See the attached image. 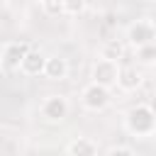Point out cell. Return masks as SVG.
Segmentation results:
<instances>
[{"mask_svg": "<svg viewBox=\"0 0 156 156\" xmlns=\"http://www.w3.org/2000/svg\"><path fill=\"white\" fill-rule=\"evenodd\" d=\"M127 129L134 136H149L156 129V112L149 105H136L127 115Z\"/></svg>", "mask_w": 156, "mask_h": 156, "instance_id": "6da1fadb", "label": "cell"}, {"mask_svg": "<svg viewBox=\"0 0 156 156\" xmlns=\"http://www.w3.org/2000/svg\"><path fill=\"white\" fill-rule=\"evenodd\" d=\"M80 102H83L85 110H90V112H100V110H105V107L110 105V88H105V85H100V83L93 80L90 85L83 88Z\"/></svg>", "mask_w": 156, "mask_h": 156, "instance_id": "7a4b0ae2", "label": "cell"}, {"mask_svg": "<svg viewBox=\"0 0 156 156\" xmlns=\"http://www.w3.org/2000/svg\"><path fill=\"white\" fill-rule=\"evenodd\" d=\"M117 76H119L117 61H110V58H102V56H100V58L93 63V68H90V78H93L95 83L105 85V88L117 85Z\"/></svg>", "mask_w": 156, "mask_h": 156, "instance_id": "3957f363", "label": "cell"}, {"mask_svg": "<svg viewBox=\"0 0 156 156\" xmlns=\"http://www.w3.org/2000/svg\"><path fill=\"white\" fill-rule=\"evenodd\" d=\"M68 100L63 95H49L44 102H41V117L51 124H58L68 117Z\"/></svg>", "mask_w": 156, "mask_h": 156, "instance_id": "277c9868", "label": "cell"}, {"mask_svg": "<svg viewBox=\"0 0 156 156\" xmlns=\"http://www.w3.org/2000/svg\"><path fill=\"white\" fill-rule=\"evenodd\" d=\"M156 39V27H154V22H149V20H136L134 24H129V29H127V41L134 46V49H139V46H144V44H151Z\"/></svg>", "mask_w": 156, "mask_h": 156, "instance_id": "5b68a950", "label": "cell"}, {"mask_svg": "<svg viewBox=\"0 0 156 156\" xmlns=\"http://www.w3.org/2000/svg\"><path fill=\"white\" fill-rule=\"evenodd\" d=\"M27 51H29V44H24V41H10L2 49V66L7 71H20L22 58L27 56Z\"/></svg>", "mask_w": 156, "mask_h": 156, "instance_id": "8992f818", "label": "cell"}, {"mask_svg": "<svg viewBox=\"0 0 156 156\" xmlns=\"http://www.w3.org/2000/svg\"><path fill=\"white\" fill-rule=\"evenodd\" d=\"M117 85L124 93H132L141 85V73L136 66H119V76H117Z\"/></svg>", "mask_w": 156, "mask_h": 156, "instance_id": "52a82bcc", "label": "cell"}, {"mask_svg": "<svg viewBox=\"0 0 156 156\" xmlns=\"http://www.w3.org/2000/svg\"><path fill=\"white\" fill-rule=\"evenodd\" d=\"M44 66H46V56L41 54V51H27V56L22 58V66H20V71L24 73V76H39V73H44Z\"/></svg>", "mask_w": 156, "mask_h": 156, "instance_id": "ba28073f", "label": "cell"}, {"mask_svg": "<svg viewBox=\"0 0 156 156\" xmlns=\"http://www.w3.org/2000/svg\"><path fill=\"white\" fill-rule=\"evenodd\" d=\"M44 76L49 80H63L68 76V61L63 56H46V66H44Z\"/></svg>", "mask_w": 156, "mask_h": 156, "instance_id": "9c48e42d", "label": "cell"}, {"mask_svg": "<svg viewBox=\"0 0 156 156\" xmlns=\"http://www.w3.org/2000/svg\"><path fill=\"white\" fill-rule=\"evenodd\" d=\"M66 151L73 154V156H95L98 154V144L90 141V139H85V136H78V139H73L66 146Z\"/></svg>", "mask_w": 156, "mask_h": 156, "instance_id": "30bf717a", "label": "cell"}, {"mask_svg": "<svg viewBox=\"0 0 156 156\" xmlns=\"http://www.w3.org/2000/svg\"><path fill=\"white\" fill-rule=\"evenodd\" d=\"M100 56L102 58H110V61H119L124 56V46L117 41V39H107L102 46H100Z\"/></svg>", "mask_w": 156, "mask_h": 156, "instance_id": "8fae6325", "label": "cell"}, {"mask_svg": "<svg viewBox=\"0 0 156 156\" xmlns=\"http://www.w3.org/2000/svg\"><path fill=\"white\" fill-rule=\"evenodd\" d=\"M134 51H136V61L139 63H144V66H154L156 63V41L144 44V46H139Z\"/></svg>", "mask_w": 156, "mask_h": 156, "instance_id": "7c38bea8", "label": "cell"}, {"mask_svg": "<svg viewBox=\"0 0 156 156\" xmlns=\"http://www.w3.org/2000/svg\"><path fill=\"white\" fill-rule=\"evenodd\" d=\"M61 7H63V12L66 15H80L83 10H85V0H61Z\"/></svg>", "mask_w": 156, "mask_h": 156, "instance_id": "4fadbf2b", "label": "cell"}, {"mask_svg": "<svg viewBox=\"0 0 156 156\" xmlns=\"http://www.w3.org/2000/svg\"><path fill=\"white\" fill-rule=\"evenodd\" d=\"M44 10H46L49 15H58V12H63V7H61V0H51V2H44Z\"/></svg>", "mask_w": 156, "mask_h": 156, "instance_id": "5bb4252c", "label": "cell"}, {"mask_svg": "<svg viewBox=\"0 0 156 156\" xmlns=\"http://www.w3.org/2000/svg\"><path fill=\"white\" fill-rule=\"evenodd\" d=\"M107 154H110V156H115V154L132 156V154H134V149H132V146H122V144H119V146H110V149H107Z\"/></svg>", "mask_w": 156, "mask_h": 156, "instance_id": "9a60e30c", "label": "cell"}, {"mask_svg": "<svg viewBox=\"0 0 156 156\" xmlns=\"http://www.w3.org/2000/svg\"><path fill=\"white\" fill-rule=\"evenodd\" d=\"M149 107H151V110H154V112H156V95H154V98H151V100H149Z\"/></svg>", "mask_w": 156, "mask_h": 156, "instance_id": "2e32d148", "label": "cell"}, {"mask_svg": "<svg viewBox=\"0 0 156 156\" xmlns=\"http://www.w3.org/2000/svg\"><path fill=\"white\" fill-rule=\"evenodd\" d=\"M39 2H41V5H44V2H51V0H39Z\"/></svg>", "mask_w": 156, "mask_h": 156, "instance_id": "e0dca14e", "label": "cell"}]
</instances>
